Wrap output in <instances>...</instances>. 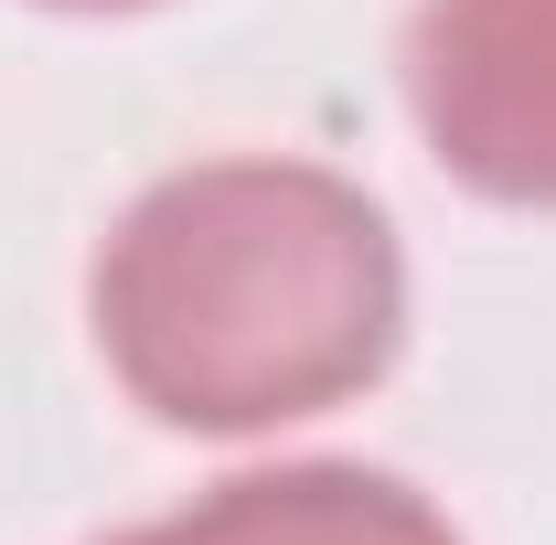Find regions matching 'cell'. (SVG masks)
Here are the masks:
<instances>
[{
    "label": "cell",
    "mask_w": 556,
    "mask_h": 545,
    "mask_svg": "<svg viewBox=\"0 0 556 545\" xmlns=\"http://www.w3.org/2000/svg\"><path fill=\"white\" fill-rule=\"evenodd\" d=\"M407 118L460 193L556 214V0H417Z\"/></svg>",
    "instance_id": "7a4b0ae2"
},
{
    "label": "cell",
    "mask_w": 556,
    "mask_h": 545,
    "mask_svg": "<svg viewBox=\"0 0 556 545\" xmlns=\"http://www.w3.org/2000/svg\"><path fill=\"white\" fill-rule=\"evenodd\" d=\"M43 11H150V0H43Z\"/></svg>",
    "instance_id": "277c9868"
},
{
    "label": "cell",
    "mask_w": 556,
    "mask_h": 545,
    "mask_svg": "<svg viewBox=\"0 0 556 545\" xmlns=\"http://www.w3.org/2000/svg\"><path fill=\"white\" fill-rule=\"evenodd\" d=\"M108 545H460L450 514L364 460H289V471H236L193 492L182 514H150Z\"/></svg>",
    "instance_id": "3957f363"
},
{
    "label": "cell",
    "mask_w": 556,
    "mask_h": 545,
    "mask_svg": "<svg viewBox=\"0 0 556 545\" xmlns=\"http://www.w3.org/2000/svg\"><path fill=\"white\" fill-rule=\"evenodd\" d=\"M86 310L129 407L193 439H257L353 407L396 364L407 257L386 204L321 161H193L118 214Z\"/></svg>",
    "instance_id": "6da1fadb"
}]
</instances>
